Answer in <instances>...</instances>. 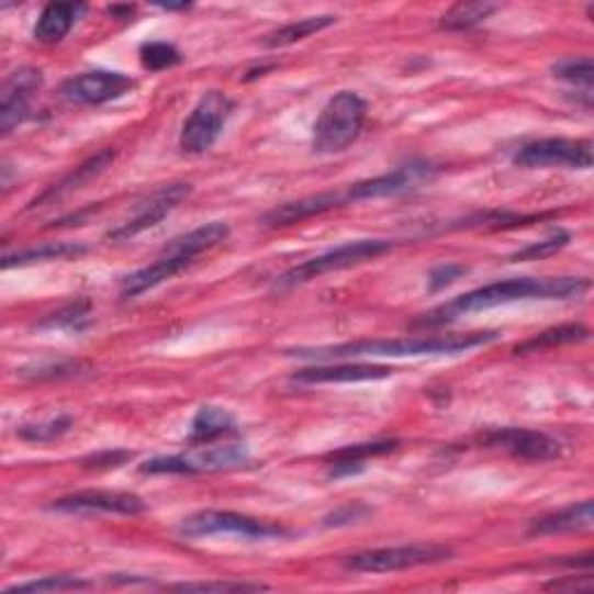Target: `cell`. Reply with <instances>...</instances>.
Listing matches in <instances>:
<instances>
[{
	"label": "cell",
	"mask_w": 594,
	"mask_h": 594,
	"mask_svg": "<svg viewBox=\"0 0 594 594\" xmlns=\"http://www.w3.org/2000/svg\"><path fill=\"white\" fill-rule=\"evenodd\" d=\"M500 339V333H464L448 337H404V339H365L323 348H295L291 356L312 360H348V358H418V356H456Z\"/></svg>",
	"instance_id": "6da1fadb"
},
{
	"label": "cell",
	"mask_w": 594,
	"mask_h": 594,
	"mask_svg": "<svg viewBox=\"0 0 594 594\" xmlns=\"http://www.w3.org/2000/svg\"><path fill=\"white\" fill-rule=\"evenodd\" d=\"M590 291V279L583 277H558V279H506L497 283H487L483 289L469 291L453 302L444 304L441 310L433 312L427 323H444L462 314H474L493 310V306L514 304L525 300H567L573 295H583Z\"/></svg>",
	"instance_id": "7a4b0ae2"
},
{
	"label": "cell",
	"mask_w": 594,
	"mask_h": 594,
	"mask_svg": "<svg viewBox=\"0 0 594 594\" xmlns=\"http://www.w3.org/2000/svg\"><path fill=\"white\" fill-rule=\"evenodd\" d=\"M367 119V102L354 91H339L327 100L321 110L312 147L316 154H339L348 149L360 137Z\"/></svg>",
	"instance_id": "3957f363"
},
{
	"label": "cell",
	"mask_w": 594,
	"mask_h": 594,
	"mask_svg": "<svg viewBox=\"0 0 594 594\" xmlns=\"http://www.w3.org/2000/svg\"><path fill=\"white\" fill-rule=\"evenodd\" d=\"M179 535L187 539H210V537H239L247 541H268V539H281L289 537L291 531L270 523L258 520L244 514H235V511H198L189 518H183L179 525Z\"/></svg>",
	"instance_id": "277c9868"
},
{
	"label": "cell",
	"mask_w": 594,
	"mask_h": 594,
	"mask_svg": "<svg viewBox=\"0 0 594 594\" xmlns=\"http://www.w3.org/2000/svg\"><path fill=\"white\" fill-rule=\"evenodd\" d=\"M391 249H393V242H388V239H358V242L341 244V247H337L333 251H325L316 258L304 260V262L295 265V268H291L289 272H283L277 279L274 289L277 291L295 289V285L310 283L323 274H333L339 270L356 268V265H362L367 260H374Z\"/></svg>",
	"instance_id": "5b68a950"
},
{
	"label": "cell",
	"mask_w": 594,
	"mask_h": 594,
	"mask_svg": "<svg viewBox=\"0 0 594 594\" xmlns=\"http://www.w3.org/2000/svg\"><path fill=\"white\" fill-rule=\"evenodd\" d=\"M235 112V102L223 91H208L193 108L191 116L183 121L179 147L187 154L210 152L221 137L225 124Z\"/></svg>",
	"instance_id": "8992f818"
},
{
	"label": "cell",
	"mask_w": 594,
	"mask_h": 594,
	"mask_svg": "<svg viewBox=\"0 0 594 594\" xmlns=\"http://www.w3.org/2000/svg\"><path fill=\"white\" fill-rule=\"evenodd\" d=\"M251 456L244 444H210L191 456L154 458L139 467L142 474H200V471H228L249 464Z\"/></svg>",
	"instance_id": "52a82bcc"
},
{
	"label": "cell",
	"mask_w": 594,
	"mask_h": 594,
	"mask_svg": "<svg viewBox=\"0 0 594 594\" xmlns=\"http://www.w3.org/2000/svg\"><path fill=\"white\" fill-rule=\"evenodd\" d=\"M450 558V550L435 543H412L395 548H374L362 550L356 556L346 558L344 567L360 573H391L402 569H414L425 564H437Z\"/></svg>",
	"instance_id": "ba28073f"
},
{
	"label": "cell",
	"mask_w": 594,
	"mask_h": 594,
	"mask_svg": "<svg viewBox=\"0 0 594 594\" xmlns=\"http://www.w3.org/2000/svg\"><path fill=\"white\" fill-rule=\"evenodd\" d=\"M516 166L535 170V168H571V170H590L592 168V142L590 139H571V137H546L529 142L520 147Z\"/></svg>",
	"instance_id": "9c48e42d"
},
{
	"label": "cell",
	"mask_w": 594,
	"mask_h": 594,
	"mask_svg": "<svg viewBox=\"0 0 594 594\" xmlns=\"http://www.w3.org/2000/svg\"><path fill=\"white\" fill-rule=\"evenodd\" d=\"M135 89V79L114 70H91L64 81L60 98L72 105H105Z\"/></svg>",
	"instance_id": "30bf717a"
},
{
	"label": "cell",
	"mask_w": 594,
	"mask_h": 594,
	"mask_svg": "<svg viewBox=\"0 0 594 594\" xmlns=\"http://www.w3.org/2000/svg\"><path fill=\"white\" fill-rule=\"evenodd\" d=\"M479 441L487 448H502L518 460L529 462H548L556 460L562 453V444L558 439L548 437L539 429H525V427H500L490 429V433L481 435Z\"/></svg>",
	"instance_id": "8fae6325"
},
{
	"label": "cell",
	"mask_w": 594,
	"mask_h": 594,
	"mask_svg": "<svg viewBox=\"0 0 594 594\" xmlns=\"http://www.w3.org/2000/svg\"><path fill=\"white\" fill-rule=\"evenodd\" d=\"M49 508L75 516H139L147 511V504L142 497L133 493H119V490H85V493L56 500Z\"/></svg>",
	"instance_id": "7c38bea8"
},
{
	"label": "cell",
	"mask_w": 594,
	"mask_h": 594,
	"mask_svg": "<svg viewBox=\"0 0 594 594\" xmlns=\"http://www.w3.org/2000/svg\"><path fill=\"white\" fill-rule=\"evenodd\" d=\"M191 195L189 183H170V187H162L154 195H149L145 202H139L135 208V214L119 225V228L108 233V239L114 242H126L145 233L154 225H158L168 214H172L179 204Z\"/></svg>",
	"instance_id": "4fadbf2b"
},
{
	"label": "cell",
	"mask_w": 594,
	"mask_h": 594,
	"mask_svg": "<svg viewBox=\"0 0 594 594\" xmlns=\"http://www.w3.org/2000/svg\"><path fill=\"white\" fill-rule=\"evenodd\" d=\"M45 85V77L37 68L14 70L0 91V131L10 135L16 126H22L31 114V102Z\"/></svg>",
	"instance_id": "5bb4252c"
},
{
	"label": "cell",
	"mask_w": 594,
	"mask_h": 594,
	"mask_svg": "<svg viewBox=\"0 0 594 594\" xmlns=\"http://www.w3.org/2000/svg\"><path fill=\"white\" fill-rule=\"evenodd\" d=\"M435 175H437V168L429 166V162H406V166L388 172V175L367 179V181H358V183H354L351 189H346L344 193H346L348 204L360 202V200L400 195V193L418 189L421 183L433 181Z\"/></svg>",
	"instance_id": "9a60e30c"
},
{
	"label": "cell",
	"mask_w": 594,
	"mask_h": 594,
	"mask_svg": "<svg viewBox=\"0 0 594 594\" xmlns=\"http://www.w3.org/2000/svg\"><path fill=\"white\" fill-rule=\"evenodd\" d=\"M395 370L385 365H370V362H341V365H321V367H306L293 374L295 383H358V381H379L393 377Z\"/></svg>",
	"instance_id": "2e32d148"
},
{
	"label": "cell",
	"mask_w": 594,
	"mask_h": 594,
	"mask_svg": "<svg viewBox=\"0 0 594 594\" xmlns=\"http://www.w3.org/2000/svg\"><path fill=\"white\" fill-rule=\"evenodd\" d=\"M191 262H193V258H189V256L162 249L160 256L152 265H147V268H142L124 279V283H121V298L131 300V298L147 293V291L156 289V285H160L162 281H170L172 277L187 270Z\"/></svg>",
	"instance_id": "e0dca14e"
},
{
	"label": "cell",
	"mask_w": 594,
	"mask_h": 594,
	"mask_svg": "<svg viewBox=\"0 0 594 594\" xmlns=\"http://www.w3.org/2000/svg\"><path fill=\"white\" fill-rule=\"evenodd\" d=\"M344 204H348L344 191L341 193H318V195H310V198L279 204V208H274L270 214H265L262 223L270 225V228H283V225L300 223L304 218H312V216L325 214L330 210L344 208Z\"/></svg>",
	"instance_id": "ac0fdd59"
},
{
	"label": "cell",
	"mask_w": 594,
	"mask_h": 594,
	"mask_svg": "<svg viewBox=\"0 0 594 594\" xmlns=\"http://www.w3.org/2000/svg\"><path fill=\"white\" fill-rule=\"evenodd\" d=\"M87 10L89 8L85 3H49L35 24V40L43 45L60 43L79 19L87 14Z\"/></svg>",
	"instance_id": "d6986e66"
},
{
	"label": "cell",
	"mask_w": 594,
	"mask_h": 594,
	"mask_svg": "<svg viewBox=\"0 0 594 594\" xmlns=\"http://www.w3.org/2000/svg\"><path fill=\"white\" fill-rule=\"evenodd\" d=\"M594 523V504L592 500L571 504L567 508L556 511V514H548L537 518L529 527V535L539 537H552V535H569V531H583L590 529Z\"/></svg>",
	"instance_id": "ffe728a7"
},
{
	"label": "cell",
	"mask_w": 594,
	"mask_h": 594,
	"mask_svg": "<svg viewBox=\"0 0 594 594\" xmlns=\"http://www.w3.org/2000/svg\"><path fill=\"white\" fill-rule=\"evenodd\" d=\"M237 433V423L231 412H225L221 406H200L191 423V437L189 441L193 446H210L223 437H231Z\"/></svg>",
	"instance_id": "44dd1931"
},
{
	"label": "cell",
	"mask_w": 594,
	"mask_h": 594,
	"mask_svg": "<svg viewBox=\"0 0 594 594\" xmlns=\"http://www.w3.org/2000/svg\"><path fill=\"white\" fill-rule=\"evenodd\" d=\"M114 160V152L112 149H105V152H100L96 154L93 158H89L87 162H81L79 168H75V172H70L64 181H58L54 189H49L45 195H40L31 208H43L45 202H54L58 198H64L72 191H79L81 187H87L89 181H93L98 175L105 172L110 168V162Z\"/></svg>",
	"instance_id": "7402d4cb"
},
{
	"label": "cell",
	"mask_w": 594,
	"mask_h": 594,
	"mask_svg": "<svg viewBox=\"0 0 594 594\" xmlns=\"http://www.w3.org/2000/svg\"><path fill=\"white\" fill-rule=\"evenodd\" d=\"M89 249L79 242H49V244H40V247L22 249L16 254H5L3 256V268H24V265L33 262H47V260H66V258H79L85 256Z\"/></svg>",
	"instance_id": "603a6c76"
},
{
	"label": "cell",
	"mask_w": 594,
	"mask_h": 594,
	"mask_svg": "<svg viewBox=\"0 0 594 594\" xmlns=\"http://www.w3.org/2000/svg\"><path fill=\"white\" fill-rule=\"evenodd\" d=\"M395 448H397V441H372V444L346 446V448H341V450H337V453L330 456V460H333L330 477L333 479H339V477L356 474V471L362 469V462L367 458L385 456V453H391V450H395Z\"/></svg>",
	"instance_id": "cb8c5ba5"
},
{
	"label": "cell",
	"mask_w": 594,
	"mask_h": 594,
	"mask_svg": "<svg viewBox=\"0 0 594 594\" xmlns=\"http://www.w3.org/2000/svg\"><path fill=\"white\" fill-rule=\"evenodd\" d=\"M335 22H337V16H333V14L306 16V19H300V22L285 24L279 31L270 33L268 40H265V45L272 47V49H277V47H289V45L300 43V40H304V37H310L314 33H321L325 29H330Z\"/></svg>",
	"instance_id": "d4e9b609"
},
{
	"label": "cell",
	"mask_w": 594,
	"mask_h": 594,
	"mask_svg": "<svg viewBox=\"0 0 594 594\" xmlns=\"http://www.w3.org/2000/svg\"><path fill=\"white\" fill-rule=\"evenodd\" d=\"M495 12L497 5L493 3H458L441 16L439 24L446 31H467L483 24L485 19H490Z\"/></svg>",
	"instance_id": "484cf974"
},
{
	"label": "cell",
	"mask_w": 594,
	"mask_h": 594,
	"mask_svg": "<svg viewBox=\"0 0 594 594\" xmlns=\"http://www.w3.org/2000/svg\"><path fill=\"white\" fill-rule=\"evenodd\" d=\"M552 75L558 79L567 81V85L583 89V93H592V81H594V66L590 56H571L562 58L552 66Z\"/></svg>",
	"instance_id": "4316f807"
},
{
	"label": "cell",
	"mask_w": 594,
	"mask_h": 594,
	"mask_svg": "<svg viewBox=\"0 0 594 594\" xmlns=\"http://www.w3.org/2000/svg\"><path fill=\"white\" fill-rule=\"evenodd\" d=\"M590 337V330L585 325H560V327H550V330L537 335L535 339L525 341L523 346H518V354H527L535 351V348H546V346H560V344H573V341H585Z\"/></svg>",
	"instance_id": "83f0119b"
},
{
	"label": "cell",
	"mask_w": 594,
	"mask_h": 594,
	"mask_svg": "<svg viewBox=\"0 0 594 594\" xmlns=\"http://www.w3.org/2000/svg\"><path fill=\"white\" fill-rule=\"evenodd\" d=\"M87 325H89V302H72L40 323L43 330H75V333L85 330Z\"/></svg>",
	"instance_id": "f1b7e54d"
},
{
	"label": "cell",
	"mask_w": 594,
	"mask_h": 594,
	"mask_svg": "<svg viewBox=\"0 0 594 594\" xmlns=\"http://www.w3.org/2000/svg\"><path fill=\"white\" fill-rule=\"evenodd\" d=\"M139 58H142V66H145L149 72H160L181 64L179 49L170 43H145L139 47Z\"/></svg>",
	"instance_id": "f546056e"
},
{
	"label": "cell",
	"mask_w": 594,
	"mask_h": 594,
	"mask_svg": "<svg viewBox=\"0 0 594 594\" xmlns=\"http://www.w3.org/2000/svg\"><path fill=\"white\" fill-rule=\"evenodd\" d=\"M91 587L89 581L85 579H77V576H45V579H37V581H31V583H19V585H12L5 590V594H26V592H33V594H40V592H68V590H87Z\"/></svg>",
	"instance_id": "4dcf8cb0"
},
{
	"label": "cell",
	"mask_w": 594,
	"mask_h": 594,
	"mask_svg": "<svg viewBox=\"0 0 594 594\" xmlns=\"http://www.w3.org/2000/svg\"><path fill=\"white\" fill-rule=\"evenodd\" d=\"M72 427V418L70 416H58L52 418L47 423H35V425H24L19 427V437L33 441V444H47V441H56L64 437L68 429Z\"/></svg>",
	"instance_id": "1f68e13d"
},
{
	"label": "cell",
	"mask_w": 594,
	"mask_h": 594,
	"mask_svg": "<svg viewBox=\"0 0 594 594\" xmlns=\"http://www.w3.org/2000/svg\"><path fill=\"white\" fill-rule=\"evenodd\" d=\"M569 233H562L558 231L556 235H550L548 239L543 242H535V244H529V247L520 249L518 254L511 256V260H516V262H525V260H543L548 256H556L558 251H562L567 244H569Z\"/></svg>",
	"instance_id": "d6a6232c"
},
{
	"label": "cell",
	"mask_w": 594,
	"mask_h": 594,
	"mask_svg": "<svg viewBox=\"0 0 594 594\" xmlns=\"http://www.w3.org/2000/svg\"><path fill=\"white\" fill-rule=\"evenodd\" d=\"M170 590L179 592H258L268 590L262 583H242V581H208V583H177Z\"/></svg>",
	"instance_id": "836d02e7"
},
{
	"label": "cell",
	"mask_w": 594,
	"mask_h": 594,
	"mask_svg": "<svg viewBox=\"0 0 594 594\" xmlns=\"http://www.w3.org/2000/svg\"><path fill=\"white\" fill-rule=\"evenodd\" d=\"M467 274V268L464 265H456V262H448V265H439V268H435L433 272H429V293H439L444 289H448L450 283H456L460 277Z\"/></svg>",
	"instance_id": "e575fe53"
},
{
	"label": "cell",
	"mask_w": 594,
	"mask_h": 594,
	"mask_svg": "<svg viewBox=\"0 0 594 594\" xmlns=\"http://www.w3.org/2000/svg\"><path fill=\"white\" fill-rule=\"evenodd\" d=\"M370 514H372V508H367L362 504H348L344 508H337L335 514L327 516L325 518V525H335V527H339V525H351V523H358V520L367 518Z\"/></svg>",
	"instance_id": "d590c367"
},
{
	"label": "cell",
	"mask_w": 594,
	"mask_h": 594,
	"mask_svg": "<svg viewBox=\"0 0 594 594\" xmlns=\"http://www.w3.org/2000/svg\"><path fill=\"white\" fill-rule=\"evenodd\" d=\"M77 362H56V365H47V367H43V365H40L37 367V370H35V374H29V377H33V379H54V377H70V374H75L77 372Z\"/></svg>",
	"instance_id": "8d00e7d4"
},
{
	"label": "cell",
	"mask_w": 594,
	"mask_h": 594,
	"mask_svg": "<svg viewBox=\"0 0 594 594\" xmlns=\"http://www.w3.org/2000/svg\"><path fill=\"white\" fill-rule=\"evenodd\" d=\"M133 458L128 450H108V453H98L87 460L89 467H119Z\"/></svg>",
	"instance_id": "74e56055"
},
{
	"label": "cell",
	"mask_w": 594,
	"mask_h": 594,
	"mask_svg": "<svg viewBox=\"0 0 594 594\" xmlns=\"http://www.w3.org/2000/svg\"><path fill=\"white\" fill-rule=\"evenodd\" d=\"M135 8H110V14H124V19H128L133 14Z\"/></svg>",
	"instance_id": "f35d334b"
}]
</instances>
